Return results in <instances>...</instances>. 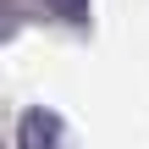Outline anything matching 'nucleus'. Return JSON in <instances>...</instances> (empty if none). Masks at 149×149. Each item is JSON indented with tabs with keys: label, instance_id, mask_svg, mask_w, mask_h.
<instances>
[{
	"label": "nucleus",
	"instance_id": "obj_3",
	"mask_svg": "<svg viewBox=\"0 0 149 149\" xmlns=\"http://www.w3.org/2000/svg\"><path fill=\"white\" fill-rule=\"evenodd\" d=\"M11 33H17V11L0 0V39H11Z\"/></svg>",
	"mask_w": 149,
	"mask_h": 149
},
{
	"label": "nucleus",
	"instance_id": "obj_1",
	"mask_svg": "<svg viewBox=\"0 0 149 149\" xmlns=\"http://www.w3.org/2000/svg\"><path fill=\"white\" fill-rule=\"evenodd\" d=\"M55 144H61V122L44 111H28L22 116V149H55Z\"/></svg>",
	"mask_w": 149,
	"mask_h": 149
},
{
	"label": "nucleus",
	"instance_id": "obj_2",
	"mask_svg": "<svg viewBox=\"0 0 149 149\" xmlns=\"http://www.w3.org/2000/svg\"><path fill=\"white\" fill-rule=\"evenodd\" d=\"M44 6H50L55 17H66V22H83V17H88V0H44Z\"/></svg>",
	"mask_w": 149,
	"mask_h": 149
}]
</instances>
